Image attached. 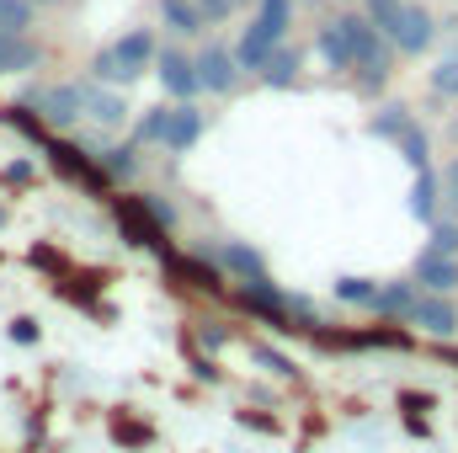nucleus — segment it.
<instances>
[{
  "label": "nucleus",
  "mask_w": 458,
  "mask_h": 453,
  "mask_svg": "<svg viewBox=\"0 0 458 453\" xmlns=\"http://www.w3.org/2000/svg\"><path fill=\"white\" fill-rule=\"evenodd\" d=\"M38 117H43V128H70V123H81L86 113V86L75 81V86H43V91H32L27 97Z\"/></svg>",
  "instance_id": "39448f33"
},
{
  "label": "nucleus",
  "mask_w": 458,
  "mask_h": 453,
  "mask_svg": "<svg viewBox=\"0 0 458 453\" xmlns=\"http://www.w3.org/2000/svg\"><path fill=\"white\" fill-rule=\"evenodd\" d=\"M155 75H160V86H165V97H176V102H192L203 86H198V64H192V54H182V48H160L155 54Z\"/></svg>",
  "instance_id": "6e6552de"
},
{
  "label": "nucleus",
  "mask_w": 458,
  "mask_h": 453,
  "mask_svg": "<svg viewBox=\"0 0 458 453\" xmlns=\"http://www.w3.org/2000/svg\"><path fill=\"white\" fill-rule=\"evenodd\" d=\"M240 427H256V432H277V422H272V416H250V411H240Z\"/></svg>",
  "instance_id": "ea45409f"
},
{
  "label": "nucleus",
  "mask_w": 458,
  "mask_h": 453,
  "mask_svg": "<svg viewBox=\"0 0 458 453\" xmlns=\"http://www.w3.org/2000/svg\"><path fill=\"white\" fill-rule=\"evenodd\" d=\"M160 133H165V107H149L133 123V144H160Z\"/></svg>",
  "instance_id": "f704fd0d"
},
{
  "label": "nucleus",
  "mask_w": 458,
  "mask_h": 453,
  "mask_svg": "<svg viewBox=\"0 0 458 453\" xmlns=\"http://www.w3.org/2000/svg\"><path fill=\"white\" fill-rule=\"evenodd\" d=\"M394 144H400V160H405L411 171H427V166H432V133H427L421 123H411Z\"/></svg>",
  "instance_id": "5701e85b"
},
{
  "label": "nucleus",
  "mask_w": 458,
  "mask_h": 453,
  "mask_svg": "<svg viewBox=\"0 0 458 453\" xmlns=\"http://www.w3.org/2000/svg\"><path fill=\"white\" fill-rule=\"evenodd\" d=\"M411 123H416V113H411L405 102H384L378 113L368 117V133H373V139H389V144H394V139H400V133H405Z\"/></svg>",
  "instance_id": "4be33fe9"
},
{
  "label": "nucleus",
  "mask_w": 458,
  "mask_h": 453,
  "mask_svg": "<svg viewBox=\"0 0 458 453\" xmlns=\"http://www.w3.org/2000/svg\"><path fill=\"white\" fill-rule=\"evenodd\" d=\"M299 64H304V59H299V48L277 43V48H272V59H267V70H261L256 81H261V86H272V91H288V86H299Z\"/></svg>",
  "instance_id": "a211bd4d"
},
{
  "label": "nucleus",
  "mask_w": 458,
  "mask_h": 453,
  "mask_svg": "<svg viewBox=\"0 0 458 453\" xmlns=\"http://www.w3.org/2000/svg\"><path fill=\"white\" fill-rule=\"evenodd\" d=\"M234 299H240V310H245L250 321H261V326H272V331H283V337L293 331V321H288V294H283L267 272H261V278H240V294H234Z\"/></svg>",
  "instance_id": "f03ea898"
},
{
  "label": "nucleus",
  "mask_w": 458,
  "mask_h": 453,
  "mask_svg": "<svg viewBox=\"0 0 458 453\" xmlns=\"http://www.w3.org/2000/svg\"><path fill=\"white\" fill-rule=\"evenodd\" d=\"M432 91H437L443 102H458V54H448V59L432 70Z\"/></svg>",
  "instance_id": "473e14b6"
},
{
  "label": "nucleus",
  "mask_w": 458,
  "mask_h": 453,
  "mask_svg": "<svg viewBox=\"0 0 458 453\" xmlns=\"http://www.w3.org/2000/svg\"><path fill=\"white\" fill-rule=\"evenodd\" d=\"M272 48H277V38L250 16V27H240V38H234V64H240V75H261L267 70V59H272Z\"/></svg>",
  "instance_id": "9b49d317"
},
{
  "label": "nucleus",
  "mask_w": 458,
  "mask_h": 453,
  "mask_svg": "<svg viewBox=\"0 0 458 453\" xmlns=\"http://www.w3.org/2000/svg\"><path fill=\"white\" fill-rule=\"evenodd\" d=\"M203 256L225 272V278H261L267 272V261H261V251L256 245H245V240H214V245H203Z\"/></svg>",
  "instance_id": "1a4fd4ad"
},
{
  "label": "nucleus",
  "mask_w": 458,
  "mask_h": 453,
  "mask_svg": "<svg viewBox=\"0 0 458 453\" xmlns=\"http://www.w3.org/2000/svg\"><path fill=\"white\" fill-rule=\"evenodd\" d=\"M427 251H437V256H458V219H432V240H427Z\"/></svg>",
  "instance_id": "72a5a7b5"
},
{
  "label": "nucleus",
  "mask_w": 458,
  "mask_h": 453,
  "mask_svg": "<svg viewBox=\"0 0 458 453\" xmlns=\"http://www.w3.org/2000/svg\"><path fill=\"white\" fill-rule=\"evenodd\" d=\"M411 283H416L421 294H458V256L421 251L416 267H411Z\"/></svg>",
  "instance_id": "ddd939ff"
},
{
  "label": "nucleus",
  "mask_w": 458,
  "mask_h": 453,
  "mask_svg": "<svg viewBox=\"0 0 458 453\" xmlns=\"http://www.w3.org/2000/svg\"><path fill=\"white\" fill-rule=\"evenodd\" d=\"M113 54H117V64L128 70V81H139L144 70H155L160 43H155V32H149V27H133V32H123V38L113 43Z\"/></svg>",
  "instance_id": "4468645a"
},
{
  "label": "nucleus",
  "mask_w": 458,
  "mask_h": 453,
  "mask_svg": "<svg viewBox=\"0 0 458 453\" xmlns=\"http://www.w3.org/2000/svg\"><path fill=\"white\" fill-rule=\"evenodd\" d=\"M192 64H198V86L208 97H234L240 91V64H234V54L225 43H208L203 54H192Z\"/></svg>",
  "instance_id": "423d86ee"
},
{
  "label": "nucleus",
  "mask_w": 458,
  "mask_h": 453,
  "mask_svg": "<svg viewBox=\"0 0 458 453\" xmlns=\"http://www.w3.org/2000/svg\"><path fill=\"white\" fill-rule=\"evenodd\" d=\"M416 294H421V288H416L411 278H389V283L373 288V304H368V310H373L378 321H405L411 304H416Z\"/></svg>",
  "instance_id": "dca6fc26"
},
{
  "label": "nucleus",
  "mask_w": 458,
  "mask_h": 453,
  "mask_svg": "<svg viewBox=\"0 0 458 453\" xmlns=\"http://www.w3.org/2000/svg\"><path fill=\"white\" fill-rule=\"evenodd\" d=\"M342 5H346V0H342Z\"/></svg>",
  "instance_id": "a18cd8bd"
},
{
  "label": "nucleus",
  "mask_w": 458,
  "mask_h": 453,
  "mask_svg": "<svg viewBox=\"0 0 458 453\" xmlns=\"http://www.w3.org/2000/svg\"><path fill=\"white\" fill-rule=\"evenodd\" d=\"M32 0H0V32H27L32 27Z\"/></svg>",
  "instance_id": "7c9ffc66"
},
{
  "label": "nucleus",
  "mask_w": 458,
  "mask_h": 453,
  "mask_svg": "<svg viewBox=\"0 0 458 453\" xmlns=\"http://www.w3.org/2000/svg\"><path fill=\"white\" fill-rule=\"evenodd\" d=\"M38 337H43V331H38V321H32V315H16V321H11V341H21V346H32Z\"/></svg>",
  "instance_id": "58836bf2"
},
{
  "label": "nucleus",
  "mask_w": 458,
  "mask_h": 453,
  "mask_svg": "<svg viewBox=\"0 0 458 453\" xmlns=\"http://www.w3.org/2000/svg\"><path fill=\"white\" fill-rule=\"evenodd\" d=\"M165 267H171V278H176V283H187V288H198V294H225V283H229L225 272L203 256V251H198V256H176V251H171V256H165Z\"/></svg>",
  "instance_id": "f8f14e48"
},
{
  "label": "nucleus",
  "mask_w": 458,
  "mask_h": 453,
  "mask_svg": "<svg viewBox=\"0 0 458 453\" xmlns=\"http://www.w3.org/2000/svg\"><path fill=\"white\" fill-rule=\"evenodd\" d=\"M315 54L326 59V70H331V75H352V38H346L342 16H331V21H320V27H315Z\"/></svg>",
  "instance_id": "2eb2a0df"
},
{
  "label": "nucleus",
  "mask_w": 458,
  "mask_h": 453,
  "mask_svg": "<svg viewBox=\"0 0 458 453\" xmlns=\"http://www.w3.org/2000/svg\"><path fill=\"white\" fill-rule=\"evenodd\" d=\"M113 438L123 443V449H149V443H155V427H149V422H133L128 411H117L113 416Z\"/></svg>",
  "instance_id": "a878e982"
},
{
  "label": "nucleus",
  "mask_w": 458,
  "mask_h": 453,
  "mask_svg": "<svg viewBox=\"0 0 458 453\" xmlns=\"http://www.w3.org/2000/svg\"><path fill=\"white\" fill-rule=\"evenodd\" d=\"M198 341H203L208 352H219V346H229V341H234V331H229L225 321H198Z\"/></svg>",
  "instance_id": "c9c22d12"
},
{
  "label": "nucleus",
  "mask_w": 458,
  "mask_h": 453,
  "mask_svg": "<svg viewBox=\"0 0 458 453\" xmlns=\"http://www.w3.org/2000/svg\"><path fill=\"white\" fill-rule=\"evenodd\" d=\"M43 155H48V166L64 176V182H75V187H86V192H97V198H107V171L97 166V155H86L81 144H70V139H43Z\"/></svg>",
  "instance_id": "f257e3e1"
},
{
  "label": "nucleus",
  "mask_w": 458,
  "mask_h": 453,
  "mask_svg": "<svg viewBox=\"0 0 458 453\" xmlns=\"http://www.w3.org/2000/svg\"><path fill=\"white\" fill-rule=\"evenodd\" d=\"M198 11H203V21H208V27H219V21L234 16V0H198Z\"/></svg>",
  "instance_id": "4c0bfd02"
},
{
  "label": "nucleus",
  "mask_w": 458,
  "mask_h": 453,
  "mask_svg": "<svg viewBox=\"0 0 458 453\" xmlns=\"http://www.w3.org/2000/svg\"><path fill=\"white\" fill-rule=\"evenodd\" d=\"M400 411H405V432L427 438V411H432V395H416V389H400Z\"/></svg>",
  "instance_id": "bb28decb"
},
{
  "label": "nucleus",
  "mask_w": 458,
  "mask_h": 453,
  "mask_svg": "<svg viewBox=\"0 0 458 453\" xmlns=\"http://www.w3.org/2000/svg\"><path fill=\"white\" fill-rule=\"evenodd\" d=\"M373 288H378L373 278H336V299H342V304H362V310H368V304H373Z\"/></svg>",
  "instance_id": "2f4dec72"
},
{
  "label": "nucleus",
  "mask_w": 458,
  "mask_h": 453,
  "mask_svg": "<svg viewBox=\"0 0 458 453\" xmlns=\"http://www.w3.org/2000/svg\"><path fill=\"white\" fill-rule=\"evenodd\" d=\"M91 81H97V86H133V81H128V70H123V64H117V54H113V43H107V48H97V59H91Z\"/></svg>",
  "instance_id": "cd10ccee"
},
{
  "label": "nucleus",
  "mask_w": 458,
  "mask_h": 453,
  "mask_svg": "<svg viewBox=\"0 0 458 453\" xmlns=\"http://www.w3.org/2000/svg\"><path fill=\"white\" fill-rule=\"evenodd\" d=\"M43 64V48L27 32H0V75H27Z\"/></svg>",
  "instance_id": "f3484780"
},
{
  "label": "nucleus",
  "mask_w": 458,
  "mask_h": 453,
  "mask_svg": "<svg viewBox=\"0 0 458 453\" xmlns=\"http://www.w3.org/2000/svg\"><path fill=\"white\" fill-rule=\"evenodd\" d=\"M0 225H5V209H0Z\"/></svg>",
  "instance_id": "37998d69"
},
{
  "label": "nucleus",
  "mask_w": 458,
  "mask_h": 453,
  "mask_svg": "<svg viewBox=\"0 0 458 453\" xmlns=\"http://www.w3.org/2000/svg\"><path fill=\"white\" fill-rule=\"evenodd\" d=\"M411 214H416L421 225H432V219H443V192H437V166H427V171H416V187H411Z\"/></svg>",
  "instance_id": "6ab92c4d"
},
{
  "label": "nucleus",
  "mask_w": 458,
  "mask_h": 453,
  "mask_svg": "<svg viewBox=\"0 0 458 453\" xmlns=\"http://www.w3.org/2000/svg\"><path fill=\"white\" fill-rule=\"evenodd\" d=\"M400 11H405V0H362V16H368L384 38L400 27Z\"/></svg>",
  "instance_id": "c756f323"
},
{
  "label": "nucleus",
  "mask_w": 458,
  "mask_h": 453,
  "mask_svg": "<svg viewBox=\"0 0 458 453\" xmlns=\"http://www.w3.org/2000/svg\"><path fill=\"white\" fill-rule=\"evenodd\" d=\"M160 16H165V27H171L176 38H203V32H208L198 0H160Z\"/></svg>",
  "instance_id": "aec40b11"
},
{
  "label": "nucleus",
  "mask_w": 458,
  "mask_h": 453,
  "mask_svg": "<svg viewBox=\"0 0 458 453\" xmlns=\"http://www.w3.org/2000/svg\"><path fill=\"white\" fill-rule=\"evenodd\" d=\"M293 5H304V0H293Z\"/></svg>",
  "instance_id": "c03bdc74"
},
{
  "label": "nucleus",
  "mask_w": 458,
  "mask_h": 453,
  "mask_svg": "<svg viewBox=\"0 0 458 453\" xmlns=\"http://www.w3.org/2000/svg\"><path fill=\"white\" fill-rule=\"evenodd\" d=\"M389 43H394V54H411V59H421V54L437 43V11H432V5H421V0H405V11H400V27L389 32Z\"/></svg>",
  "instance_id": "20e7f679"
},
{
  "label": "nucleus",
  "mask_w": 458,
  "mask_h": 453,
  "mask_svg": "<svg viewBox=\"0 0 458 453\" xmlns=\"http://www.w3.org/2000/svg\"><path fill=\"white\" fill-rule=\"evenodd\" d=\"M256 21L283 43V38H288V27H293V0H256Z\"/></svg>",
  "instance_id": "393cba45"
},
{
  "label": "nucleus",
  "mask_w": 458,
  "mask_h": 453,
  "mask_svg": "<svg viewBox=\"0 0 458 453\" xmlns=\"http://www.w3.org/2000/svg\"><path fill=\"white\" fill-rule=\"evenodd\" d=\"M86 117H97L102 128H123V117H128V102L117 97L113 86H86Z\"/></svg>",
  "instance_id": "412c9836"
},
{
  "label": "nucleus",
  "mask_w": 458,
  "mask_h": 453,
  "mask_svg": "<svg viewBox=\"0 0 458 453\" xmlns=\"http://www.w3.org/2000/svg\"><path fill=\"white\" fill-rule=\"evenodd\" d=\"M113 214H117V229H123V240H128V245H149V251L171 256V240H165L171 229L149 214L144 192H133V198H113Z\"/></svg>",
  "instance_id": "7ed1b4c3"
},
{
  "label": "nucleus",
  "mask_w": 458,
  "mask_h": 453,
  "mask_svg": "<svg viewBox=\"0 0 458 453\" xmlns=\"http://www.w3.org/2000/svg\"><path fill=\"white\" fill-rule=\"evenodd\" d=\"M97 166L107 171V182H133V176H139V144H113V150H102Z\"/></svg>",
  "instance_id": "b1692460"
},
{
  "label": "nucleus",
  "mask_w": 458,
  "mask_h": 453,
  "mask_svg": "<svg viewBox=\"0 0 458 453\" xmlns=\"http://www.w3.org/2000/svg\"><path fill=\"white\" fill-rule=\"evenodd\" d=\"M437 192H443V209L458 214V160H448V166L437 171Z\"/></svg>",
  "instance_id": "e433bc0d"
},
{
  "label": "nucleus",
  "mask_w": 458,
  "mask_h": 453,
  "mask_svg": "<svg viewBox=\"0 0 458 453\" xmlns=\"http://www.w3.org/2000/svg\"><path fill=\"white\" fill-rule=\"evenodd\" d=\"M32 5H59V0H32Z\"/></svg>",
  "instance_id": "79ce46f5"
},
{
  "label": "nucleus",
  "mask_w": 458,
  "mask_h": 453,
  "mask_svg": "<svg viewBox=\"0 0 458 453\" xmlns=\"http://www.w3.org/2000/svg\"><path fill=\"white\" fill-rule=\"evenodd\" d=\"M198 139H203V107H192V102H176V107H165V133H160V150H171V155H187Z\"/></svg>",
  "instance_id": "9d476101"
},
{
  "label": "nucleus",
  "mask_w": 458,
  "mask_h": 453,
  "mask_svg": "<svg viewBox=\"0 0 458 453\" xmlns=\"http://www.w3.org/2000/svg\"><path fill=\"white\" fill-rule=\"evenodd\" d=\"M5 182H32V166H27V160H16V166H5Z\"/></svg>",
  "instance_id": "a19ab883"
},
{
  "label": "nucleus",
  "mask_w": 458,
  "mask_h": 453,
  "mask_svg": "<svg viewBox=\"0 0 458 453\" xmlns=\"http://www.w3.org/2000/svg\"><path fill=\"white\" fill-rule=\"evenodd\" d=\"M250 357L272 373V379H299V368H293V357H283L277 346H267V341H250Z\"/></svg>",
  "instance_id": "c85d7f7f"
},
{
  "label": "nucleus",
  "mask_w": 458,
  "mask_h": 453,
  "mask_svg": "<svg viewBox=\"0 0 458 453\" xmlns=\"http://www.w3.org/2000/svg\"><path fill=\"white\" fill-rule=\"evenodd\" d=\"M405 326H416V331H427V337H454L458 331V304L454 294H416V304H411V315H405Z\"/></svg>",
  "instance_id": "0eeeda50"
}]
</instances>
